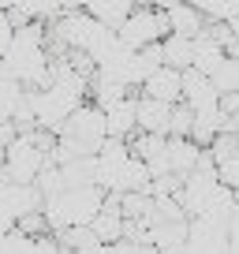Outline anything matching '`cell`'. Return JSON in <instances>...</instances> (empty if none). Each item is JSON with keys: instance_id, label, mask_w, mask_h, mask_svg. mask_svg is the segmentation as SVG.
<instances>
[{"instance_id": "6da1fadb", "label": "cell", "mask_w": 239, "mask_h": 254, "mask_svg": "<svg viewBox=\"0 0 239 254\" xmlns=\"http://www.w3.org/2000/svg\"><path fill=\"white\" fill-rule=\"evenodd\" d=\"M97 187L105 194H131V190H150V168L131 153V142L109 138L97 153Z\"/></svg>"}, {"instance_id": "7a4b0ae2", "label": "cell", "mask_w": 239, "mask_h": 254, "mask_svg": "<svg viewBox=\"0 0 239 254\" xmlns=\"http://www.w3.org/2000/svg\"><path fill=\"white\" fill-rule=\"evenodd\" d=\"M105 194L101 187H79V190H64L56 198L45 202V217H49V228L56 232H67V228H90L97 221V213L105 209Z\"/></svg>"}, {"instance_id": "3957f363", "label": "cell", "mask_w": 239, "mask_h": 254, "mask_svg": "<svg viewBox=\"0 0 239 254\" xmlns=\"http://www.w3.org/2000/svg\"><path fill=\"white\" fill-rule=\"evenodd\" d=\"M53 165V153H45L30 135H19V142L11 150H4L0 161V180L4 183H19V187H38L41 172Z\"/></svg>"}, {"instance_id": "277c9868", "label": "cell", "mask_w": 239, "mask_h": 254, "mask_svg": "<svg viewBox=\"0 0 239 254\" xmlns=\"http://www.w3.org/2000/svg\"><path fill=\"white\" fill-rule=\"evenodd\" d=\"M82 105H86L82 97L67 94V90H56V86H45V90H34V94H30V109H34L38 127H41V131H53V135L64 131L67 120H71Z\"/></svg>"}, {"instance_id": "5b68a950", "label": "cell", "mask_w": 239, "mask_h": 254, "mask_svg": "<svg viewBox=\"0 0 239 254\" xmlns=\"http://www.w3.org/2000/svg\"><path fill=\"white\" fill-rule=\"evenodd\" d=\"M168 34L172 30H168V15H165L161 4L135 8V15L120 26V41H123L127 49H135V53H142V49H150V45H161Z\"/></svg>"}, {"instance_id": "8992f818", "label": "cell", "mask_w": 239, "mask_h": 254, "mask_svg": "<svg viewBox=\"0 0 239 254\" xmlns=\"http://www.w3.org/2000/svg\"><path fill=\"white\" fill-rule=\"evenodd\" d=\"M105 124H109V138L131 142V138L138 135V94L109 105V109H105Z\"/></svg>"}, {"instance_id": "52a82bcc", "label": "cell", "mask_w": 239, "mask_h": 254, "mask_svg": "<svg viewBox=\"0 0 239 254\" xmlns=\"http://www.w3.org/2000/svg\"><path fill=\"white\" fill-rule=\"evenodd\" d=\"M138 94L153 97V101H165V105H183V71H176V67H157V71L142 82Z\"/></svg>"}, {"instance_id": "ba28073f", "label": "cell", "mask_w": 239, "mask_h": 254, "mask_svg": "<svg viewBox=\"0 0 239 254\" xmlns=\"http://www.w3.org/2000/svg\"><path fill=\"white\" fill-rule=\"evenodd\" d=\"M165 8V15H168V30L176 34V38H191V41H198L202 34H206V15H202V8L198 4H161Z\"/></svg>"}, {"instance_id": "9c48e42d", "label": "cell", "mask_w": 239, "mask_h": 254, "mask_svg": "<svg viewBox=\"0 0 239 254\" xmlns=\"http://www.w3.org/2000/svg\"><path fill=\"white\" fill-rule=\"evenodd\" d=\"M183 105L191 112H206V109H221V94H217L213 79L202 71H183Z\"/></svg>"}, {"instance_id": "30bf717a", "label": "cell", "mask_w": 239, "mask_h": 254, "mask_svg": "<svg viewBox=\"0 0 239 254\" xmlns=\"http://www.w3.org/2000/svg\"><path fill=\"white\" fill-rule=\"evenodd\" d=\"M172 112L176 105H165V101H153V97H142L138 94V131L142 135H165L172 131Z\"/></svg>"}, {"instance_id": "8fae6325", "label": "cell", "mask_w": 239, "mask_h": 254, "mask_svg": "<svg viewBox=\"0 0 239 254\" xmlns=\"http://www.w3.org/2000/svg\"><path fill=\"white\" fill-rule=\"evenodd\" d=\"M202 146L194 138H168V165H172V176L187 180V176L198 172V161H202Z\"/></svg>"}, {"instance_id": "7c38bea8", "label": "cell", "mask_w": 239, "mask_h": 254, "mask_svg": "<svg viewBox=\"0 0 239 254\" xmlns=\"http://www.w3.org/2000/svg\"><path fill=\"white\" fill-rule=\"evenodd\" d=\"M82 8H86V15H94L101 26H109V30L120 34V26L135 15L138 4H131V0H86Z\"/></svg>"}, {"instance_id": "4fadbf2b", "label": "cell", "mask_w": 239, "mask_h": 254, "mask_svg": "<svg viewBox=\"0 0 239 254\" xmlns=\"http://www.w3.org/2000/svg\"><path fill=\"white\" fill-rule=\"evenodd\" d=\"M161 60H165V67L191 71V67H194V41H191V38H176V34H168V38L161 41Z\"/></svg>"}, {"instance_id": "5bb4252c", "label": "cell", "mask_w": 239, "mask_h": 254, "mask_svg": "<svg viewBox=\"0 0 239 254\" xmlns=\"http://www.w3.org/2000/svg\"><path fill=\"white\" fill-rule=\"evenodd\" d=\"M224 60H228V49H224L221 41L213 38V34H202V38L194 41V71L213 75Z\"/></svg>"}, {"instance_id": "9a60e30c", "label": "cell", "mask_w": 239, "mask_h": 254, "mask_svg": "<svg viewBox=\"0 0 239 254\" xmlns=\"http://www.w3.org/2000/svg\"><path fill=\"white\" fill-rule=\"evenodd\" d=\"M224 124H228V116H224L221 109L194 112V131H191V138L202 146V150H209V146H213V138L224 135Z\"/></svg>"}, {"instance_id": "2e32d148", "label": "cell", "mask_w": 239, "mask_h": 254, "mask_svg": "<svg viewBox=\"0 0 239 254\" xmlns=\"http://www.w3.org/2000/svg\"><path fill=\"white\" fill-rule=\"evenodd\" d=\"M56 243L64 254H82V251H94V247H105L97 239L94 228H67V232H56Z\"/></svg>"}, {"instance_id": "e0dca14e", "label": "cell", "mask_w": 239, "mask_h": 254, "mask_svg": "<svg viewBox=\"0 0 239 254\" xmlns=\"http://www.w3.org/2000/svg\"><path fill=\"white\" fill-rule=\"evenodd\" d=\"M165 150H168V138H165V135H142V131H138V135L131 138V153H135L142 165L165 157Z\"/></svg>"}, {"instance_id": "ac0fdd59", "label": "cell", "mask_w": 239, "mask_h": 254, "mask_svg": "<svg viewBox=\"0 0 239 254\" xmlns=\"http://www.w3.org/2000/svg\"><path fill=\"white\" fill-rule=\"evenodd\" d=\"M209 79H213V86H217V94H221V97L224 94H239V60H236V56H228Z\"/></svg>"}, {"instance_id": "d6986e66", "label": "cell", "mask_w": 239, "mask_h": 254, "mask_svg": "<svg viewBox=\"0 0 239 254\" xmlns=\"http://www.w3.org/2000/svg\"><path fill=\"white\" fill-rule=\"evenodd\" d=\"M209 157L217 161V168L228 165V161H236V157H239V135H228V131H224V135H217L213 146H209Z\"/></svg>"}, {"instance_id": "ffe728a7", "label": "cell", "mask_w": 239, "mask_h": 254, "mask_svg": "<svg viewBox=\"0 0 239 254\" xmlns=\"http://www.w3.org/2000/svg\"><path fill=\"white\" fill-rule=\"evenodd\" d=\"M194 131V112L187 109V105H176L172 112V131H168V138H191Z\"/></svg>"}, {"instance_id": "44dd1931", "label": "cell", "mask_w": 239, "mask_h": 254, "mask_svg": "<svg viewBox=\"0 0 239 254\" xmlns=\"http://www.w3.org/2000/svg\"><path fill=\"white\" fill-rule=\"evenodd\" d=\"M11 41H15V26H11V19H8V8H0V64L8 56Z\"/></svg>"}, {"instance_id": "7402d4cb", "label": "cell", "mask_w": 239, "mask_h": 254, "mask_svg": "<svg viewBox=\"0 0 239 254\" xmlns=\"http://www.w3.org/2000/svg\"><path fill=\"white\" fill-rule=\"evenodd\" d=\"M217 176H221V183L228 190H236V198H239V157L228 161V165H221V168H217Z\"/></svg>"}, {"instance_id": "603a6c76", "label": "cell", "mask_w": 239, "mask_h": 254, "mask_svg": "<svg viewBox=\"0 0 239 254\" xmlns=\"http://www.w3.org/2000/svg\"><path fill=\"white\" fill-rule=\"evenodd\" d=\"M221 112H224V116H236V112H239V94H224L221 97Z\"/></svg>"}, {"instance_id": "cb8c5ba5", "label": "cell", "mask_w": 239, "mask_h": 254, "mask_svg": "<svg viewBox=\"0 0 239 254\" xmlns=\"http://www.w3.org/2000/svg\"><path fill=\"white\" fill-rule=\"evenodd\" d=\"M228 56L239 60V30H232V41H228Z\"/></svg>"}, {"instance_id": "d4e9b609", "label": "cell", "mask_w": 239, "mask_h": 254, "mask_svg": "<svg viewBox=\"0 0 239 254\" xmlns=\"http://www.w3.org/2000/svg\"><path fill=\"white\" fill-rule=\"evenodd\" d=\"M138 254H161V251H157L153 243H142V247H138Z\"/></svg>"}]
</instances>
